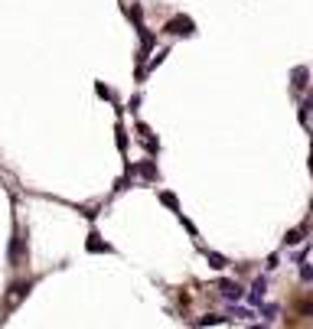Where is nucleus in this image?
<instances>
[{
  "label": "nucleus",
  "mask_w": 313,
  "mask_h": 329,
  "mask_svg": "<svg viewBox=\"0 0 313 329\" xmlns=\"http://www.w3.org/2000/svg\"><path fill=\"white\" fill-rule=\"evenodd\" d=\"M163 33L166 36H193L196 33V23L189 20V16H173V20H166V26H163Z\"/></svg>",
  "instance_id": "nucleus-1"
},
{
  "label": "nucleus",
  "mask_w": 313,
  "mask_h": 329,
  "mask_svg": "<svg viewBox=\"0 0 313 329\" xmlns=\"http://www.w3.org/2000/svg\"><path fill=\"white\" fill-rule=\"evenodd\" d=\"M219 297L228 300V303H238V300L245 297V290L238 281H219Z\"/></svg>",
  "instance_id": "nucleus-2"
},
{
  "label": "nucleus",
  "mask_w": 313,
  "mask_h": 329,
  "mask_svg": "<svg viewBox=\"0 0 313 329\" xmlns=\"http://www.w3.org/2000/svg\"><path fill=\"white\" fill-rule=\"evenodd\" d=\"M30 287L33 283L30 281H23V283H16V287H10V297H7V310H16V306L26 300V293H30Z\"/></svg>",
  "instance_id": "nucleus-3"
},
{
  "label": "nucleus",
  "mask_w": 313,
  "mask_h": 329,
  "mask_svg": "<svg viewBox=\"0 0 313 329\" xmlns=\"http://www.w3.org/2000/svg\"><path fill=\"white\" fill-rule=\"evenodd\" d=\"M23 258H26V241H23V235L16 232L13 241H10V261H13V267H20V264H23Z\"/></svg>",
  "instance_id": "nucleus-4"
},
{
  "label": "nucleus",
  "mask_w": 313,
  "mask_h": 329,
  "mask_svg": "<svg viewBox=\"0 0 313 329\" xmlns=\"http://www.w3.org/2000/svg\"><path fill=\"white\" fill-rule=\"evenodd\" d=\"M131 170L137 173L141 180H147V183H154L156 176H160V173H156V163H154V160H141V163H137V166H131Z\"/></svg>",
  "instance_id": "nucleus-5"
},
{
  "label": "nucleus",
  "mask_w": 313,
  "mask_h": 329,
  "mask_svg": "<svg viewBox=\"0 0 313 329\" xmlns=\"http://www.w3.org/2000/svg\"><path fill=\"white\" fill-rule=\"evenodd\" d=\"M85 248L92 251V254H111V244L108 241H102V235H98V232H92V235H88V241H85Z\"/></svg>",
  "instance_id": "nucleus-6"
},
{
  "label": "nucleus",
  "mask_w": 313,
  "mask_h": 329,
  "mask_svg": "<svg viewBox=\"0 0 313 329\" xmlns=\"http://www.w3.org/2000/svg\"><path fill=\"white\" fill-rule=\"evenodd\" d=\"M264 293H267V281H264V277H258V281L251 283V293H248V303H261V300H264Z\"/></svg>",
  "instance_id": "nucleus-7"
},
{
  "label": "nucleus",
  "mask_w": 313,
  "mask_h": 329,
  "mask_svg": "<svg viewBox=\"0 0 313 329\" xmlns=\"http://www.w3.org/2000/svg\"><path fill=\"white\" fill-rule=\"evenodd\" d=\"M160 202L166 205V209H173L176 215H180V199L173 196V192H166V189H160Z\"/></svg>",
  "instance_id": "nucleus-8"
},
{
  "label": "nucleus",
  "mask_w": 313,
  "mask_h": 329,
  "mask_svg": "<svg viewBox=\"0 0 313 329\" xmlns=\"http://www.w3.org/2000/svg\"><path fill=\"white\" fill-rule=\"evenodd\" d=\"M206 258H209V264L215 267V271H225V267H228V258H225V254H215V251H206Z\"/></svg>",
  "instance_id": "nucleus-9"
},
{
  "label": "nucleus",
  "mask_w": 313,
  "mask_h": 329,
  "mask_svg": "<svg viewBox=\"0 0 313 329\" xmlns=\"http://www.w3.org/2000/svg\"><path fill=\"white\" fill-rule=\"evenodd\" d=\"M219 323H228V320H225V316H219V313H209V316L199 320V326H219Z\"/></svg>",
  "instance_id": "nucleus-10"
},
{
  "label": "nucleus",
  "mask_w": 313,
  "mask_h": 329,
  "mask_svg": "<svg viewBox=\"0 0 313 329\" xmlns=\"http://www.w3.org/2000/svg\"><path fill=\"white\" fill-rule=\"evenodd\" d=\"M294 88H307V69H294Z\"/></svg>",
  "instance_id": "nucleus-11"
},
{
  "label": "nucleus",
  "mask_w": 313,
  "mask_h": 329,
  "mask_svg": "<svg viewBox=\"0 0 313 329\" xmlns=\"http://www.w3.org/2000/svg\"><path fill=\"white\" fill-rule=\"evenodd\" d=\"M166 55H170V49H160V52H156V55H154V59H150V65H147V72H154V69H156V65H160V62H163V59H166Z\"/></svg>",
  "instance_id": "nucleus-12"
},
{
  "label": "nucleus",
  "mask_w": 313,
  "mask_h": 329,
  "mask_svg": "<svg viewBox=\"0 0 313 329\" xmlns=\"http://www.w3.org/2000/svg\"><path fill=\"white\" fill-rule=\"evenodd\" d=\"M304 232H307V228H294V232H287V238H284V241H287V244H300Z\"/></svg>",
  "instance_id": "nucleus-13"
},
{
  "label": "nucleus",
  "mask_w": 313,
  "mask_h": 329,
  "mask_svg": "<svg viewBox=\"0 0 313 329\" xmlns=\"http://www.w3.org/2000/svg\"><path fill=\"white\" fill-rule=\"evenodd\" d=\"M232 316H235V320H251L255 313H251V310H245V306H232Z\"/></svg>",
  "instance_id": "nucleus-14"
},
{
  "label": "nucleus",
  "mask_w": 313,
  "mask_h": 329,
  "mask_svg": "<svg viewBox=\"0 0 313 329\" xmlns=\"http://www.w3.org/2000/svg\"><path fill=\"white\" fill-rule=\"evenodd\" d=\"M300 277H304V281H313V267L304 264V267H300Z\"/></svg>",
  "instance_id": "nucleus-15"
},
{
  "label": "nucleus",
  "mask_w": 313,
  "mask_h": 329,
  "mask_svg": "<svg viewBox=\"0 0 313 329\" xmlns=\"http://www.w3.org/2000/svg\"><path fill=\"white\" fill-rule=\"evenodd\" d=\"M95 88H98V94H102V98H111V88H108V85H102V82H98Z\"/></svg>",
  "instance_id": "nucleus-16"
},
{
  "label": "nucleus",
  "mask_w": 313,
  "mask_h": 329,
  "mask_svg": "<svg viewBox=\"0 0 313 329\" xmlns=\"http://www.w3.org/2000/svg\"><path fill=\"white\" fill-rule=\"evenodd\" d=\"M304 108H307V111H313V94H310V98H307V104H304ZM307 111H304V114H300V118H307Z\"/></svg>",
  "instance_id": "nucleus-17"
},
{
  "label": "nucleus",
  "mask_w": 313,
  "mask_h": 329,
  "mask_svg": "<svg viewBox=\"0 0 313 329\" xmlns=\"http://www.w3.org/2000/svg\"><path fill=\"white\" fill-rule=\"evenodd\" d=\"M310 173H313V157H310Z\"/></svg>",
  "instance_id": "nucleus-18"
}]
</instances>
